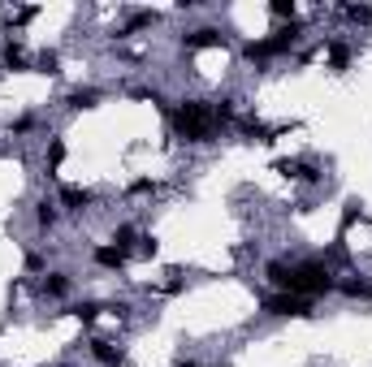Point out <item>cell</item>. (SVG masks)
Returning a JSON list of instances; mask_svg holds the SVG:
<instances>
[{
  "mask_svg": "<svg viewBox=\"0 0 372 367\" xmlns=\"http://www.w3.org/2000/svg\"><path fill=\"white\" fill-rule=\"evenodd\" d=\"M39 290L52 294V298H61V294H70V277H66V273H48V277L39 281Z\"/></svg>",
  "mask_w": 372,
  "mask_h": 367,
  "instance_id": "obj_6",
  "label": "cell"
},
{
  "mask_svg": "<svg viewBox=\"0 0 372 367\" xmlns=\"http://www.w3.org/2000/svg\"><path fill=\"white\" fill-rule=\"evenodd\" d=\"M95 264H100V268H121L126 251L121 247H95Z\"/></svg>",
  "mask_w": 372,
  "mask_h": 367,
  "instance_id": "obj_7",
  "label": "cell"
},
{
  "mask_svg": "<svg viewBox=\"0 0 372 367\" xmlns=\"http://www.w3.org/2000/svg\"><path fill=\"white\" fill-rule=\"evenodd\" d=\"M39 74H61V56L57 52H39Z\"/></svg>",
  "mask_w": 372,
  "mask_h": 367,
  "instance_id": "obj_11",
  "label": "cell"
},
{
  "mask_svg": "<svg viewBox=\"0 0 372 367\" xmlns=\"http://www.w3.org/2000/svg\"><path fill=\"white\" fill-rule=\"evenodd\" d=\"M48 160H52V165H61V160H66V143H61V138H52V143H48Z\"/></svg>",
  "mask_w": 372,
  "mask_h": 367,
  "instance_id": "obj_12",
  "label": "cell"
},
{
  "mask_svg": "<svg viewBox=\"0 0 372 367\" xmlns=\"http://www.w3.org/2000/svg\"><path fill=\"white\" fill-rule=\"evenodd\" d=\"M268 13H273V18H290V22H295V0H273V5H268Z\"/></svg>",
  "mask_w": 372,
  "mask_h": 367,
  "instance_id": "obj_10",
  "label": "cell"
},
{
  "mask_svg": "<svg viewBox=\"0 0 372 367\" xmlns=\"http://www.w3.org/2000/svg\"><path fill=\"white\" fill-rule=\"evenodd\" d=\"M0 61H5V70H26V48L22 43H5V52H0Z\"/></svg>",
  "mask_w": 372,
  "mask_h": 367,
  "instance_id": "obj_5",
  "label": "cell"
},
{
  "mask_svg": "<svg viewBox=\"0 0 372 367\" xmlns=\"http://www.w3.org/2000/svg\"><path fill=\"white\" fill-rule=\"evenodd\" d=\"M182 43H186V52H199V48H221V43H225V35H221L217 26H199V30H190V35H186Z\"/></svg>",
  "mask_w": 372,
  "mask_h": 367,
  "instance_id": "obj_3",
  "label": "cell"
},
{
  "mask_svg": "<svg viewBox=\"0 0 372 367\" xmlns=\"http://www.w3.org/2000/svg\"><path fill=\"white\" fill-rule=\"evenodd\" d=\"M57 220V203H39V225H52Z\"/></svg>",
  "mask_w": 372,
  "mask_h": 367,
  "instance_id": "obj_13",
  "label": "cell"
},
{
  "mask_svg": "<svg viewBox=\"0 0 372 367\" xmlns=\"http://www.w3.org/2000/svg\"><path fill=\"white\" fill-rule=\"evenodd\" d=\"M95 100H100V91H91V87L70 91V108H74V113H83V108H95Z\"/></svg>",
  "mask_w": 372,
  "mask_h": 367,
  "instance_id": "obj_8",
  "label": "cell"
},
{
  "mask_svg": "<svg viewBox=\"0 0 372 367\" xmlns=\"http://www.w3.org/2000/svg\"><path fill=\"white\" fill-rule=\"evenodd\" d=\"M264 311H268V315H282V320H312V298L273 294V298H264Z\"/></svg>",
  "mask_w": 372,
  "mask_h": 367,
  "instance_id": "obj_1",
  "label": "cell"
},
{
  "mask_svg": "<svg viewBox=\"0 0 372 367\" xmlns=\"http://www.w3.org/2000/svg\"><path fill=\"white\" fill-rule=\"evenodd\" d=\"M182 367H195V363H182Z\"/></svg>",
  "mask_w": 372,
  "mask_h": 367,
  "instance_id": "obj_15",
  "label": "cell"
},
{
  "mask_svg": "<svg viewBox=\"0 0 372 367\" xmlns=\"http://www.w3.org/2000/svg\"><path fill=\"white\" fill-rule=\"evenodd\" d=\"M91 359L104 363V367H126V350L112 346V342H104V337H95V342H91Z\"/></svg>",
  "mask_w": 372,
  "mask_h": 367,
  "instance_id": "obj_2",
  "label": "cell"
},
{
  "mask_svg": "<svg viewBox=\"0 0 372 367\" xmlns=\"http://www.w3.org/2000/svg\"><path fill=\"white\" fill-rule=\"evenodd\" d=\"M39 268H43V255L30 251V255H26V273H39Z\"/></svg>",
  "mask_w": 372,
  "mask_h": 367,
  "instance_id": "obj_14",
  "label": "cell"
},
{
  "mask_svg": "<svg viewBox=\"0 0 372 367\" xmlns=\"http://www.w3.org/2000/svg\"><path fill=\"white\" fill-rule=\"evenodd\" d=\"M61 203H66L70 212H83V207L91 203V190H83V186H66V190H61Z\"/></svg>",
  "mask_w": 372,
  "mask_h": 367,
  "instance_id": "obj_4",
  "label": "cell"
},
{
  "mask_svg": "<svg viewBox=\"0 0 372 367\" xmlns=\"http://www.w3.org/2000/svg\"><path fill=\"white\" fill-rule=\"evenodd\" d=\"M342 294H346V298H372V281H364V277H346V281H342Z\"/></svg>",
  "mask_w": 372,
  "mask_h": 367,
  "instance_id": "obj_9",
  "label": "cell"
}]
</instances>
